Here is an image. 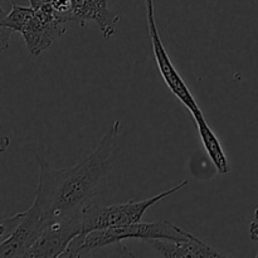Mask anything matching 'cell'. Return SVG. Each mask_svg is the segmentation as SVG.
<instances>
[{
	"label": "cell",
	"instance_id": "cell-1",
	"mask_svg": "<svg viewBox=\"0 0 258 258\" xmlns=\"http://www.w3.org/2000/svg\"><path fill=\"white\" fill-rule=\"evenodd\" d=\"M120 121H115L101 138L97 148L75 166L54 169L45 158L35 154L39 180L34 204L48 219L80 211L105 188L118 155Z\"/></svg>",
	"mask_w": 258,
	"mask_h": 258
},
{
	"label": "cell",
	"instance_id": "cell-2",
	"mask_svg": "<svg viewBox=\"0 0 258 258\" xmlns=\"http://www.w3.org/2000/svg\"><path fill=\"white\" fill-rule=\"evenodd\" d=\"M196 237L183 231L175 224L166 221L153 223L127 224L113 228L96 229L91 232H81L71 241L67 249L60 257H87L92 252L111 244L120 243L125 239H168V241H190Z\"/></svg>",
	"mask_w": 258,
	"mask_h": 258
},
{
	"label": "cell",
	"instance_id": "cell-3",
	"mask_svg": "<svg viewBox=\"0 0 258 258\" xmlns=\"http://www.w3.org/2000/svg\"><path fill=\"white\" fill-rule=\"evenodd\" d=\"M188 185V180H183L178 185L168 189L160 194L150 197L144 201H130L126 203H117L112 206H98L88 203L82 208V232H91L96 229L113 228V227L127 226L141 222L144 214L168 197L178 193Z\"/></svg>",
	"mask_w": 258,
	"mask_h": 258
},
{
	"label": "cell",
	"instance_id": "cell-4",
	"mask_svg": "<svg viewBox=\"0 0 258 258\" xmlns=\"http://www.w3.org/2000/svg\"><path fill=\"white\" fill-rule=\"evenodd\" d=\"M82 209L53 217L24 257L57 258L63 254L76 236L82 232Z\"/></svg>",
	"mask_w": 258,
	"mask_h": 258
},
{
	"label": "cell",
	"instance_id": "cell-5",
	"mask_svg": "<svg viewBox=\"0 0 258 258\" xmlns=\"http://www.w3.org/2000/svg\"><path fill=\"white\" fill-rule=\"evenodd\" d=\"M146 17H148L149 35H150L151 39L154 58H155L161 78L168 86L169 90L171 91V93L190 111V113L197 112V111L201 110V107L191 95L185 81L183 80L178 70L174 67L173 62L169 57V53L166 52L165 47H164L160 34H159L155 17H154V0H146Z\"/></svg>",
	"mask_w": 258,
	"mask_h": 258
},
{
	"label": "cell",
	"instance_id": "cell-6",
	"mask_svg": "<svg viewBox=\"0 0 258 258\" xmlns=\"http://www.w3.org/2000/svg\"><path fill=\"white\" fill-rule=\"evenodd\" d=\"M67 19L57 14L49 5L34 9V14L20 32L28 52L32 55L44 52L67 32Z\"/></svg>",
	"mask_w": 258,
	"mask_h": 258
},
{
	"label": "cell",
	"instance_id": "cell-7",
	"mask_svg": "<svg viewBox=\"0 0 258 258\" xmlns=\"http://www.w3.org/2000/svg\"><path fill=\"white\" fill-rule=\"evenodd\" d=\"M49 219L32 204L24 212L22 221L5 241L0 243V257H24L42 233Z\"/></svg>",
	"mask_w": 258,
	"mask_h": 258
},
{
	"label": "cell",
	"instance_id": "cell-8",
	"mask_svg": "<svg viewBox=\"0 0 258 258\" xmlns=\"http://www.w3.org/2000/svg\"><path fill=\"white\" fill-rule=\"evenodd\" d=\"M70 3L71 22L83 27L91 20L97 23L105 39L112 37L120 17L108 8V0H70Z\"/></svg>",
	"mask_w": 258,
	"mask_h": 258
},
{
	"label": "cell",
	"instance_id": "cell-9",
	"mask_svg": "<svg viewBox=\"0 0 258 258\" xmlns=\"http://www.w3.org/2000/svg\"><path fill=\"white\" fill-rule=\"evenodd\" d=\"M153 247L161 257L165 258H188V257H226L221 251L208 246L199 238L190 241H168V239H148L144 241Z\"/></svg>",
	"mask_w": 258,
	"mask_h": 258
},
{
	"label": "cell",
	"instance_id": "cell-10",
	"mask_svg": "<svg viewBox=\"0 0 258 258\" xmlns=\"http://www.w3.org/2000/svg\"><path fill=\"white\" fill-rule=\"evenodd\" d=\"M191 116H193L194 121L197 123V128H198L202 144H203L211 161L216 166L217 171L219 174H223V175L228 174L231 171V165L228 163V159H227L226 154H224L221 141L218 140L214 131L212 130V127L208 125L206 118H204L202 110L193 112Z\"/></svg>",
	"mask_w": 258,
	"mask_h": 258
},
{
	"label": "cell",
	"instance_id": "cell-11",
	"mask_svg": "<svg viewBox=\"0 0 258 258\" xmlns=\"http://www.w3.org/2000/svg\"><path fill=\"white\" fill-rule=\"evenodd\" d=\"M34 14V8L32 7H20L14 3L12 10L7 14L3 25L10 28L13 32H22L23 27L28 23L30 17Z\"/></svg>",
	"mask_w": 258,
	"mask_h": 258
},
{
	"label": "cell",
	"instance_id": "cell-12",
	"mask_svg": "<svg viewBox=\"0 0 258 258\" xmlns=\"http://www.w3.org/2000/svg\"><path fill=\"white\" fill-rule=\"evenodd\" d=\"M23 216H24V212L15 214V216L8 217V218L3 219V221L0 222V243H2L3 241H5V239L12 234V232L17 228L18 224L22 221Z\"/></svg>",
	"mask_w": 258,
	"mask_h": 258
},
{
	"label": "cell",
	"instance_id": "cell-13",
	"mask_svg": "<svg viewBox=\"0 0 258 258\" xmlns=\"http://www.w3.org/2000/svg\"><path fill=\"white\" fill-rule=\"evenodd\" d=\"M13 30L5 25L0 24V53L7 50L10 45V38H12Z\"/></svg>",
	"mask_w": 258,
	"mask_h": 258
},
{
	"label": "cell",
	"instance_id": "cell-14",
	"mask_svg": "<svg viewBox=\"0 0 258 258\" xmlns=\"http://www.w3.org/2000/svg\"><path fill=\"white\" fill-rule=\"evenodd\" d=\"M249 237H251L252 241L257 242L258 243V208L254 211L253 219H252L251 224H249Z\"/></svg>",
	"mask_w": 258,
	"mask_h": 258
},
{
	"label": "cell",
	"instance_id": "cell-15",
	"mask_svg": "<svg viewBox=\"0 0 258 258\" xmlns=\"http://www.w3.org/2000/svg\"><path fill=\"white\" fill-rule=\"evenodd\" d=\"M48 3H49V0H29L30 7L34 8V9H38V8L43 7V5L48 4Z\"/></svg>",
	"mask_w": 258,
	"mask_h": 258
},
{
	"label": "cell",
	"instance_id": "cell-16",
	"mask_svg": "<svg viewBox=\"0 0 258 258\" xmlns=\"http://www.w3.org/2000/svg\"><path fill=\"white\" fill-rule=\"evenodd\" d=\"M5 17H7V14H5V12L2 9V7H0V24H3V22H4Z\"/></svg>",
	"mask_w": 258,
	"mask_h": 258
},
{
	"label": "cell",
	"instance_id": "cell-17",
	"mask_svg": "<svg viewBox=\"0 0 258 258\" xmlns=\"http://www.w3.org/2000/svg\"><path fill=\"white\" fill-rule=\"evenodd\" d=\"M10 2H12V3H13V4H14V0H10Z\"/></svg>",
	"mask_w": 258,
	"mask_h": 258
}]
</instances>
